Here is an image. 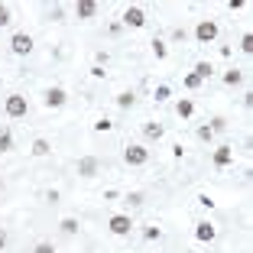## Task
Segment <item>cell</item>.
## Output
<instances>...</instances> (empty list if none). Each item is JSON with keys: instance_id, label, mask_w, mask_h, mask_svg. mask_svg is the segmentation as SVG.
<instances>
[{"instance_id": "1", "label": "cell", "mask_w": 253, "mask_h": 253, "mask_svg": "<svg viewBox=\"0 0 253 253\" xmlns=\"http://www.w3.org/2000/svg\"><path fill=\"white\" fill-rule=\"evenodd\" d=\"M124 163L133 166V169H136V166H146L149 163V149L143 146V143H130V146L124 149Z\"/></svg>"}, {"instance_id": "2", "label": "cell", "mask_w": 253, "mask_h": 253, "mask_svg": "<svg viewBox=\"0 0 253 253\" xmlns=\"http://www.w3.org/2000/svg\"><path fill=\"white\" fill-rule=\"evenodd\" d=\"M107 231H111L114 237H126V234L133 231V217L130 214H114L111 221H107Z\"/></svg>"}, {"instance_id": "3", "label": "cell", "mask_w": 253, "mask_h": 253, "mask_svg": "<svg viewBox=\"0 0 253 253\" xmlns=\"http://www.w3.org/2000/svg\"><path fill=\"white\" fill-rule=\"evenodd\" d=\"M10 52L13 55H30L33 52V36L30 33H13V36H10Z\"/></svg>"}, {"instance_id": "4", "label": "cell", "mask_w": 253, "mask_h": 253, "mask_svg": "<svg viewBox=\"0 0 253 253\" xmlns=\"http://www.w3.org/2000/svg\"><path fill=\"white\" fill-rule=\"evenodd\" d=\"M195 39H198L201 45L214 42V39H217V23L214 20H201L198 26H195Z\"/></svg>"}, {"instance_id": "5", "label": "cell", "mask_w": 253, "mask_h": 253, "mask_svg": "<svg viewBox=\"0 0 253 253\" xmlns=\"http://www.w3.org/2000/svg\"><path fill=\"white\" fill-rule=\"evenodd\" d=\"M3 107H7L10 117H26V111H30V104H26V97H23V94H10Z\"/></svg>"}, {"instance_id": "6", "label": "cell", "mask_w": 253, "mask_h": 253, "mask_svg": "<svg viewBox=\"0 0 253 253\" xmlns=\"http://www.w3.org/2000/svg\"><path fill=\"white\" fill-rule=\"evenodd\" d=\"M75 169H78V175H82V179H94L97 169H101V163H97V156H82Z\"/></svg>"}, {"instance_id": "7", "label": "cell", "mask_w": 253, "mask_h": 253, "mask_svg": "<svg viewBox=\"0 0 253 253\" xmlns=\"http://www.w3.org/2000/svg\"><path fill=\"white\" fill-rule=\"evenodd\" d=\"M124 26L143 30V26H146V13H143L140 7H126V10H124Z\"/></svg>"}, {"instance_id": "8", "label": "cell", "mask_w": 253, "mask_h": 253, "mask_svg": "<svg viewBox=\"0 0 253 253\" xmlns=\"http://www.w3.org/2000/svg\"><path fill=\"white\" fill-rule=\"evenodd\" d=\"M195 237H198L201 244H211V240L217 237V227L211 221H198V224H195Z\"/></svg>"}, {"instance_id": "9", "label": "cell", "mask_w": 253, "mask_h": 253, "mask_svg": "<svg viewBox=\"0 0 253 253\" xmlns=\"http://www.w3.org/2000/svg\"><path fill=\"white\" fill-rule=\"evenodd\" d=\"M75 16H78V20H94L97 16V3L94 0H78V3H75Z\"/></svg>"}, {"instance_id": "10", "label": "cell", "mask_w": 253, "mask_h": 253, "mask_svg": "<svg viewBox=\"0 0 253 253\" xmlns=\"http://www.w3.org/2000/svg\"><path fill=\"white\" fill-rule=\"evenodd\" d=\"M65 101H68L65 88H49L45 91V107H65Z\"/></svg>"}, {"instance_id": "11", "label": "cell", "mask_w": 253, "mask_h": 253, "mask_svg": "<svg viewBox=\"0 0 253 253\" xmlns=\"http://www.w3.org/2000/svg\"><path fill=\"white\" fill-rule=\"evenodd\" d=\"M231 163H234V149L231 146H217L214 149V166L224 169V166H231Z\"/></svg>"}, {"instance_id": "12", "label": "cell", "mask_w": 253, "mask_h": 253, "mask_svg": "<svg viewBox=\"0 0 253 253\" xmlns=\"http://www.w3.org/2000/svg\"><path fill=\"white\" fill-rule=\"evenodd\" d=\"M143 136H146V140H163L166 136V126L163 124H143Z\"/></svg>"}, {"instance_id": "13", "label": "cell", "mask_w": 253, "mask_h": 253, "mask_svg": "<svg viewBox=\"0 0 253 253\" xmlns=\"http://www.w3.org/2000/svg\"><path fill=\"white\" fill-rule=\"evenodd\" d=\"M30 153H33V156H49V153H52V143L45 140V136H39V140H33Z\"/></svg>"}, {"instance_id": "14", "label": "cell", "mask_w": 253, "mask_h": 253, "mask_svg": "<svg viewBox=\"0 0 253 253\" xmlns=\"http://www.w3.org/2000/svg\"><path fill=\"white\" fill-rule=\"evenodd\" d=\"M59 231L65 234V237H75V234H78V217H62V221H59Z\"/></svg>"}, {"instance_id": "15", "label": "cell", "mask_w": 253, "mask_h": 253, "mask_svg": "<svg viewBox=\"0 0 253 253\" xmlns=\"http://www.w3.org/2000/svg\"><path fill=\"white\" fill-rule=\"evenodd\" d=\"M175 114H179L182 120H188V117L195 114V101H188V97H182L179 104H175Z\"/></svg>"}, {"instance_id": "16", "label": "cell", "mask_w": 253, "mask_h": 253, "mask_svg": "<svg viewBox=\"0 0 253 253\" xmlns=\"http://www.w3.org/2000/svg\"><path fill=\"white\" fill-rule=\"evenodd\" d=\"M240 82H244V72H240V68H227V72H224V84L234 88V84H240Z\"/></svg>"}, {"instance_id": "17", "label": "cell", "mask_w": 253, "mask_h": 253, "mask_svg": "<svg viewBox=\"0 0 253 253\" xmlns=\"http://www.w3.org/2000/svg\"><path fill=\"white\" fill-rule=\"evenodd\" d=\"M195 75L205 82V78H211V75H214V65H211V62H198V65H195Z\"/></svg>"}, {"instance_id": "18", "label": "cell", "mask_w": 253, "mask_h": 253, "mask_svg": "<svg viewBox=\"0 0 253 253\" xmlns=\"http://www.w3.org/2000/svg\"><path fill=\"white\" fill-rule=\"evenodd\" d=\"M13 149V133L10 130H0V153H10Z\"/></svg>"}, {"instance_id": "19", "label": "cell", "mask_w": 253, "mask_h": 253, "mask_svg": "<svg viewBox=\"0 0 253 253\" xmlns=\"http://www.w3.org/2000/svg\"><path fill=\"white\" fill-rule=\"evenodd\" d=\"M133 101H136L133 91H120V94H117V107H124V111H126V107H133Z\"/></svg>"}, {"instance_id": "20", "label": "cell", "mask_w": 253, "mask_h": 253, "mask_svg": "<svg viewBox=\"0 0 253 253\" xmlns=\"http://www.w3.org/2000/svg\"><path fill=\"white\" fill-rule=\"evenodd\" d=\"M153 52H156V59H159V62H163V59H166V55H169V45H166V42H163V39H153Z\"/></svg>"}, {"instance_id": "21", "label": "cell", "mask_w": 253, "mask_h": 253, "mask_svg": "<svg viewBox=\"0 0 253 253\" xmlns=\"http://www.w3.org/2000/svg\"><path fill=\"white\" fill-rule=\"evenodd\" d=\"M240 49H244L247 55H253V33H244V36H240Z\"/></svg>"}, {"instance_id": "22", "label": "cell", "mask_w": 253, "mask_h": 253, "mask_svg": "<svg viewBox=\"0 0 253 253\" xmlns=\"http://www.w3.org/2000/svg\"><path fill=\"white\" fill-rule=\"evenodd\" d=\"M182 84H185L188 91H198V88H201V78H198V75L192 72V75H185V82H182Z\"/></svg>"}, {"instance_id": "23", "label": "cell", "mask_w": 253, "mask_h": 253, "mask_svg": "<svg viewBox=\"0 0 253 253\" xmlns=\"http://www.w3.org/2000/svg\"><path fill=\"white\" fill-rule=\"evenodd\" d=\"M10 23H13V13H10L7 3H0V26H10Z\"/></svg>"}, {"instance_id": "24", "label": "cell", "mask_w": 253, "mask_h": 253, "mask_svg": "<svg viewBox=\"0 0 253 253\" xmlns=\"http://www.w3.org/2000/svg\"><path fill=\"white\" fill-rule=\"evenodd\" d=\"M208 126H211V133H224V130H227V120H224V117H214Z\"/></svg>"}, {"instance_id": "25", "label": "cell", "mask_w": 253, "mask_h": 253, "mask_svg": "<svg viewBox=\"0 0 253 253\" xmlns=\"http://www.w3.org/2000/svg\"><path fill=\"white\" fill-rule=\"evenodd\" d=\"M198 140H201V143H211V140H214V133H211V126H208V124L198 126Z\"/></svg>"}, {"instance_id": "26", "label": "cell", "mask_w": 253, "mask_h": 253, "mask_svg": "<svg viewBox=\"0 0 253 253\" xmlns=\"http://www.w3.org/2000/svg\"><path fill=\"white\" fill-rule=\"evenodd\" d=\"M33 253H55V247L49 244V240H39V244L33 247Z\"/></svg>"}, {"instance_id": "27", "label": "cell", "mask_w": 253, "mask_h": 253, "mask_svg": "<svg viewBox=\"0 0 253 253\" xmlns=\"http://www.w3.org/2000/svg\"><path fill=\"white\" fill-rule=\"evenodd\" d=\"M169 97H172V88L169 84H159L156 88V101H169Z\"/></svg>"}, {"instance_id": "28", "label": "cell", "mask_w": 253, "mask_h": 253, "mask_svg": "<svg viewBox=\"0 0 253 253\" xmlns=\"http://www.w3.org/2000/svg\"><path fill=\"white\" fill-rule=\"evenodd\" d=\"M94 130H97V133H107V130H114V124H111L107 117H101V120L94 124Z\"/></svg>"}, {"instance_id": "29", "label": "cell", "mask_w": 253, "mask_h": 253, "mask_svg": "<svg viewBox=\"0 0 253 253\" xmlns=\"http://www.w3.org/2000/svg\"><path fill=\"white\" fill-rule=\"evenodd\" d=\"M159 237H163L159 227H146V231H143V240H159Z\"/></svg>"}, {"instance_id": "30", "label": "cell", "mask_w": 253, "mask_h": 253, "mask_svg": "<svg viewBox=\"0 0 253 253\" xmlns=\"http://www.w3.org/2000/svg\"><path fill=\"white\" fill-rule=\"evenodd\" d=\"M172 39H175V42H185V39H188V33L179 26V30H172Z\"/></svg>"}, {"instance_id": "31", "label": "cell", "mask_w": 253, "mask_h": 253, "mask_svg": "<svg viewBox=\"0 0 253 253\" xmlns=\"http://www.w3.org/2000/svg\"><path fill=\"white\" fill-rule=\"evenodd\" d=\"M126 201H130V205H143V192H130Z\"/></svg>"}, {"instance_id": "32", "label": "cell", "mask_w": 253, "mask_h": 253, "mask_svg": "<svg viewBox=\"0 0 253 253\" xmlns=\"http://www.w3.org/2000/svg\"><path fill=\"white\" fill-rule=\"evenodd\" d=\"M7 244H10V234H7V231H3V227H0V253L7 250Z\"/></svg>"}, {"instance_id": "33", "label": "cell", "mask_w": 253, "mask_h": 253, "mask_svg": "<svg viewBox=\"0 0 253 253\" xmlns=\"http://www.w3.org/2000/svg\"><path fill=\"white\" fill-rule=\"evenodd\" d=\"M198 205H201V208H214V201H211L208 195H198Z\"/></svg>"}, {"instance_id": "34", "label": "cell", "mask_w": 253, "mask_h": 253, "mask_svg": "<svg viewBox=\"0 0 253 253\" xmlns=\"http://www.w3.org/2000/svg\"><path fill=\"white\" fill-rule=\"evenodd\" d=\"M91 75H94V78H104L107 72H104V65H91Z\"/></svg>"}, {"instance_id": "35", "label": "cell", "mask_w": 253, "mask_h": 253, "mask_svg": "<svg viewBox=\"0 0 253 253\" xmlns=\"http://www.w3.org/2000/svg\"><path fill=\"white\" fill-rule=\"evenodd\" d=\"M94 59H97V65H104V68H107V62H111V59H107V52H97Z\"/></svg>"}, {"instance_id": "36", "label": "cell", "mask_w": 253, "mask_h": 253, "mask_svg": "<svg viewBox=\"0 0 253 253\" xmlns=\"http://www.w3.org/2000/svg\"><path fill=\"white\" fill-rule=\"evenodd\" d=\"M3 188H7V185H3V179H0V195H3Z\"/></svg>"}]
</instances>
